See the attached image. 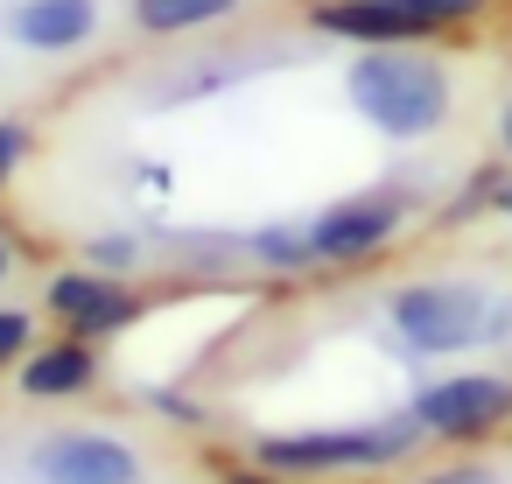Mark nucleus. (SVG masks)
<instances>
[{"instance_id":"nucleus-6","label":"nucleus","mask_w":512,"mask_h":484,"mask_svg":"<svg viewBox=\"0 0 512 484\" xmlns=\"http://www.w3.org/2000/svg\"><path fill=\"white\" fill-rule=\"evenodd\" d=\"M414 421L442 442H470V435H491L512 421V379L498 372H463V379H442L414 400Z\"/></svg>"},{"instance_id":"nucleus-9","label":"nucleus","mask_w":512,"mask_h":484,"mask_svg":"<svg viewBox=\"0 0 512 484\" xmlns=\"http://www.w3.org/2000/svg\"><path fill=\"white\" fill-rule=\"evenodd\" d=\"M50 316L71 330V337H106L120 323H134V295L106 274H57L50 281Z\"/></svg>"},{"instance_id":"nucleus-12","label":"nucleus","mask_w":512,"mask_h":484,"mask_svg":"<svg viewBox=\"0 0 512 484\" xmlns=\"http://www.w3.org/2000/svg\"><path fill=\"white\" fill-rule=\"evenodd\" d=\"M246 246H253L260 260H274V267H302V260H309V239L288 232V225H267V232H253Z\"/></svg>"},{"instance_id":"nucleus-4","label":"nucleus","mask_w":512,"mask_h":484,"mask_svg":"<svg viewBox=\"0 0 512 484\" xmlns=\"http://www.w3.org/2000/svg\"><path fill=\"white\" fill-rule=\"evenodd\" d=\"M393 323L414 351H470L491 323V302L470 281H414L393 295Z\"/></svg>"},{"instance_id":"nucleus-13","label":"nucleus","mask_w":512,"mask_h":484,"mask_svg":"<svg viewBox=\"0 0 512 484\" xmlns=\"http://www.w3.org/2000/svg\"><path fill=\"white\" fill-rule=\"evenodd\" d=\"M29 162V127H15V120H0V183H8L15 169Z\"/></svg>"},{"instance_id":"nucleus-16","label":"nucleus","mask_w":512,"mask_h":484,"mask_svg":"<svg viewBox=\"0 0 512 484\" xmlns=\"http://www.w3.org/2000/svg\"><path fill=\"white\" fill-rule=\"evenodd\" d=\"M92 260H99V267H127V260H134V246H127V239H99V246H92Z\"/></svg>"},{"instance_id":"nucleus-20","label":"nucleus","mask_w":512,"mask_h":484,"mask_svg":"<svg viewBox=\"0 0 512 484\" xmlns=\"http://www.w3.org/2000/svg\"><path fill=\"white\" fill-rule=\"evenodd\" d=\"M0 274H8V239H0Z\"/></svg>"},{"instance_id":"nucleus-5","label":"nucleus","mask_w":512,"mask_h":484,"mask_svg":"<svg viewBox=\"0 0 512 484\" xmlns=\"http://www.w3.org/2000/svg\"><path fill=\"white\" fill-rule=\"evenodd\" d=\"M400 211H407V197H400V190H358V197H337L330 211H316V218L302 225V239H309V260H330V267H344V260H365V253H379V246L400 232Z\"/></svg>"},{"instance_id":"nucleus-19","label":"nucleus","mask_w":512,"mask_h":484,"mask_svg":"<svg viewBox=\"0 0 512 484\" xmlns=\"http://www.w3.org/2000/svg\"><path fill=\"white\" fill-rule=\"evenodd\" d=\"M232 484H274V470H267V477H232Z\"/></svg>"},{"instance_id":"nucleus-18","label":"nucleus","mask_w":512,"mask_h":484,"mask_svg":"<svg viewBox=\"0 0 512 484\" xmlns=\"http://www.w3.org/2000/svg\"><path fill=\"white\" fill-rule=\"evenodd\" d=\"M498 148L512 155V99H505V113H498Z\"/></svg>"},{"instance_id":"nucleus-11","label":"nucleus","mask_w":512,"mask_h":484,"mask_svg":"<svg viewBox=\"0 0 512 484\" xmlns=\"http://www.w3.org/2000/svg\"><path fill=\"white\" fill-rule=\"evenodd\" d=\"M239 0H134V29L141 36H197L211 22H225Z\"/></svg>"},{"instance_id":"nucleus-10","label":"nucleus","mask_w":512,"mask_h":484,"mask_svg":"<svg viewBox=\"0 0 512 484\" xmlns=\"http://www.w3.org/2000/svg\"><path fill=\"white\" fill-rule=\"evenodd\" d=\"M92 351H85V337H71V344H43L36 358H22V393L29 400H64V393H85L92 386Z\"/></svg>"},{"instance_id":"nucleus-2","label":"nucleus","mask_w":512,"mask_h":484,"mask_svg":"<svg viewBox=\"0 0 512 484\" xmlns=\"http://www.w3.org/2000/svg\"><path fill=\"white\" fill-rule=\"evenodd\" d=\"M414 414L407 421H372V428H302V435H260V470L274 477H337V470H379L414 449Z\"/></svg>"},{"instance_id":"nucleus-14","label":"nucleus","mask_w":512,"mask_h":484,"mask_svg":"<svg viewBox=\"0 0 512 484\" xmlns=\"http://www.w3.org/2000/svg\"><path fill=\"white\" fill-rule=\"evenodd\" d=\"M29 337H36V330H29V316H22V309H0V365H15Z\"/></svg>"},{"instance_id":"nucleus-3","label":"nucleus","mask_w":512,"mask_h":484,"mask_svg":"<svg viewBox=\"0 0 512 484\" xmlns=\"http://www.w3.org/2000/svg\"><path fill=\"white\" fill-rule=\"evenodd\" d=\"M477 15H491V0H316L309 29L372 50V43H428V36L470 29Z\"/></svg>"},{"instance_id":"nucleus-7","label":"nucleus","mask_w":512,"mask_h":484,"mask_svg":"<svg viewBox=\"0 0 512 484\" xmlns=\"http://www.w3.org/2000/svg\"><path fill=\"white\" fill-rule=\"evenodd\" d=\"M36 477L43 484H141V456L134 442L106 428H64L36 442Z\"/></svg>"},{"instance_id":"nucleus-15","label":"nucleus","mask_w":512,"mask_h":484,"mask_svg":"<svg viewBox=\"0 0 512 484\" xmlns=\"http://www.w3.org/2000/svg\"><path fill=\"white\" fill-rule=\"evenodd\" d=\"M421 484H498V477L477 470V463H449V470H435V477H421Z\"/></svg>"},{"instance_id":"nucleus-8","label":"nucleus","mask_w":512,"mask_h":484,"mask_svg":"<svg viewBox=\"0 0 512 484\" xmlns=\"http://www.w3.org/2000/svg\"><path fill=\"white\" fill-rule=\"evenodd\" d=\"M8 36L22 50H43V57L85 50L99 36V0H15V8H8Z\"/></svg>"},{"instance_id":"nucleus-1","label":"nucleus","mask_w":512,"mask_h":484,"mask_svg":"<svg viewBox=\"0 0 512 484\" xmlns=\"http://www.w3.org/2000/svg\"><path fill=\"white\" fill-rule=\"evenodd\" d=\"M344 99L365 127H379L386 141H428L449 106H456V85L435 57H421L414 43H372L351 57L344 71Z\"/></svg>"},{"instance_id":"nucleus-17","label":"nucleus","mask_w":512,"mask_h":484,"mask_svg":"<svg viewBox=\"0 0 512 484\" xmlns=\"http://www.w3.org/2000/svg\"><path fill=\"white\" fill-rule=\"evenodd\" d=\"M491 211H505V218H512V183H505V176L491 183Z\"/></svg>"}]
</instances>
